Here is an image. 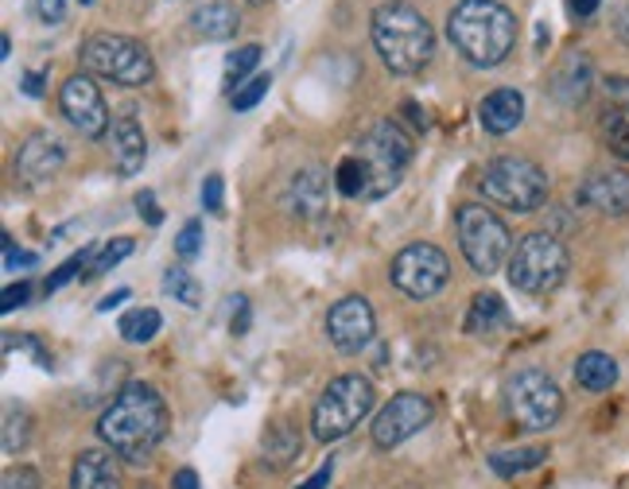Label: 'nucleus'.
<instances>
[{
  "label": "nucleus",
  "instance_id": "nucleus-42",
  "mask_svg": "<svg viewBox=\"0 0 629 489\" xmlns=\"http://www.w3.org/2000/svg\"><path fill=\"white\" fill-rule=\"evenodd\" d=\"M137 210H140V218H148V225H160L163 222V210L156 207L152 190H140V195H137Z\"/></svg>",
  "mask_w": 629,
  "mask_h": 489
},
{
  "label": "nucleus",
  "instance_id": "nucleus-48",
  "mask_svg": "<svg viewBox=\"0 0 629 489\" xmlns=\"http://www.w3.org/2000/svg\"><path fill=\"white\" fill-rule=\"evenodd\" d=\"M614 32H618L621 44H629V4L618 12V16H614Z\"/></svg>",
  "mask_w": 629,
  "mask_h": 489
},
{
  "label": "nucleus",
  "instance_id": "nucleus-45",
  "mask_svg": "<svg viewBox=\"0 0 629 489\" xmlns=\"http://www.w3.org/2000/svg\"><path fill=\"white\" fill-rule=\"evenodd\" d=\"M331 478H334V463H323L319 470L311 474V478L299 481V489H327V486H331Z\"/></svg>",
  "mask_w": 629,
  "mask_h": 489
},
{
  "label": "nucleus",
  "instance_id": "nucleus-35",
  "mask_svg": "<svg viewBox=\"0 0 629 489\" xmlns=\"http://www.w3.org/2000/svg\"><path fill=\"white\" fill-rule=\"evenodd\" d=\"M90 257H94V245H85L82 253H75V257L67 260V265H59L52 276H47V283H43V292L52 295V292H59L62 283H70L78 276V268H90Z\"/></svg>",
  "mask_w": 629,
  "mask_h": 489
},
{
  "label": "nucleus",
  "instance_id": "nucleus-26",
  "mask_svg": "<svg viewBox=\"0 0 629 489\" xmlns=\"http://www.w3.org/2000/svg\"><path fill=\"white\" fill-rule=\"evenodd\" d=\"M575 381L587 393H606V388L618 385V361L603 350H587L575 361Z\"/></svg>",
  "mask_w": 629,
  "mask_h": 489
},
{
  "label": "nucleus",
  "instance_id": "nucleus-34",
  "mask_svg": "<svg viewBox=\"0 0 629 489\" xmlns=\"http://www.w3.org/2000/svg\"><path fill=\"white\" fill-rule=\"evenodd\" d=\"M133 249H137V245H133V237H117V241H110V245H105V249L94 257V265L85 268V280H94V276H102V272H110V268H117L121 260H125Z\"/></svg>",
  "mask_w": 629,
  "mask_h": 489
},
{
  "label": "nucleus",
  "instance_id": "nucleus-41",
  "mask_svg": "<svg viewBox=\"0 0 629 489\" xmlns=\"http://www.w3.org/2000/svg\"><path fill=\"white\" fill-rule=\"evenodd\" d=\"M35 12H39L43 24L55 27L67 20V0H35Z\"/></svg>",
  "mask_w": 629,
  "mask_h": 489
},
{
  "label": "nucleus",
  "instance_id": "nucleus-4",
  "mask_svg": "<svg viewBox=\"0 0 629 489\" xmlns=\"http://www.w3.org/2000/svg\"><path fill=\"white\" fill-rule=\"evenodd\" d=\"M377 393H374V381L362 377V373H342L334 377L331 385L323 388L319 404L311 412V431L319 443H339L346 439L357 423L366 420L374 412Z\"/></svg>",
  "mask_w": 629,
  "mask_h": 489
},
{
  "label": "nucleus",
  "instance_id": "nucleus-52",
  "mask_svg": "<svg viewBox=\"0 0 629 489\" xmlns=\"http://www.w3.org/2000/svg\"><path fill=\"white\" fill-rule=\"evenodd\" d=\"M249 4H256V9H261V4H268V0H249Z\"/></svg>",
  "mask_w": 629,
  "mask_h": 489
},
{
  "label": "nucleus",
  "instance_id": "nucleus-15",
  "mask_svg": "<svg viewBox=\"0 0 629 489\" xmlns=\"http://www.w3.org/2000/svg\"><path fill=\"white\" fill-rule=\"evenodd\" d=\"M575 198L603 218H626L629 214V172H618V167L591 172L587 179L579 183Z\"/></svg>",
  "mask_w": 629,
  "mask_h": 489
},
{
  "label": "nucleus",
  "instance_id": "nucleus-30",
  "mask_svg": "<svg viewBox=\"0 0 629 489\" xmlns=\"http://www.w3.org/2000/svg\"><path fill=\"white\" fill-rule=\"evenodd\" d=\"M163 292L183 307H203V283L187 272V268H168L163 272Z\"/></svg>",
  "mask_w": 629,
  "mask_h": 489
},
{
  "label": "nucleus",
  "instance_id": "nucleus-40",
  "mask_svg": "<svg viewBox=\"0 0 629 489\" xmlns=\"http://www.w3.org/2000/svg\"><path fill=\"white\" fill-rule=\"evenodd\" d=\"M27 300H32V283L20 280V283H9V288H4V303H0V307H4V315H12L16 307H27Z\"/></svg>",
  "mask_w": 629,
  "mask_h": 489
},
{
  "label": "nucleus",
  "instance_id": "nucleus-25",
  "mask_svg": "<svg viewBox=\"0 0 629 489\" xmlns=\"http://www.w3.org/2000/svg\"><path fill=\"white\" fill-rule=\"evenodd\" d=\"M502 326H510V307L498 292H482L474 295L470 303V315H467V335L470 338H490L498 335Z\"/></svg>",
  "mask_w": 629,
  "mask_h": 489
},
{
  "label": "nucleus",
  "instance_id": "nucleus-12",
  "mask_svg": "<svg viewBox=\"0 0 629 489\" xmlns=\"http://www.w3.org/2000/svg\"><path fill=\"white\" fill-rule=\"evenodd\" d=\"M432 420H435L432 396H424V393H400V396H392V400L385 404L381 412H377L374 443L381 446V451H392V446L409 443L412 435H420V431H424Z\"/></svg>",
  "mask_w": 629,
  "mask_h": 489
},
{
  "label": "nucleus",
  "instance_id": "nucleus-9",
  "mask_svg": "<svg viewBox=\"0 0 629 489\" xmlns=\"http://www.w3.org/2000/svg\"><path fill=\"white\" fill-rule=\"evenodd\" d=\"M571 257L563 241L552 233H528L513 245L510 257V283L525 295H548L568 280Z\"/></svg>",
  "mask_w": 629,
  "mask_h": 489
},
{
  "label": "nucleus",
  "instance_id": "nucleus-6",
  "mask_svg": "<svg viewBox=\"0 0 629 489\" xmlns=\"http://www.w3.org/2000/svg\"><path fill=\"white\" fill-rule=\"evenodd\" d=\"M357 160L366 167V198H385L400 187L412 163V140L404 137L397 120H377L366 137L357 140Z\"/></svg>",
  "mask_w": 629,
  "mask_h": 489
},
{
  "label": "nucleus",
  "instance_id": "nucleus-2",
  "mask_svg": "<svg viewBox=\"0 0 629 489\" xmlns=\"http://www.w3.org/2000/svg\"><path fill=\"white\" fill-rule=\"evenodd\" d=\"M447 39L470 67L493 70L517 47V16L502 0H459L447 12Z\"/></svg>",
  "mask_w": 629,
  "mask_h": 489
},
{
  "label": "nucleus",
  "instance_id": "nucleus-22",
  "mask_svg": "<svg viewBox=\"0 0 629 489\" xmlns=\"http://www.w3.org/2000/svg\"><path fill=\"white\" fill-rule=\"evenodd\" d=\"M70 489H121V466L113 451H82L70 466Z\"/></svg>",
  "mask_w": 629,
  "mask_h": 489
},
{
  "label": "nucleus",
  "instance_id": "nucleus-13",
  "mask_svg": "<svg viewBox=\"0 0 629 489\" xmlns=\"http://www.w3.org/2000/svg\"><path fill=\"white\" fill-rule=\"evenodd\" d=\"M59 105H62V117H67L82 137L102 140L105 132H110V109H105L102 90H98V82L90 74H70L67 82H62Z\"/></svg>",
  "mask_w": 629,
  "mask_h": 489
},
{
  "label": "nucleus",
  "instance_id": "nucleus-27",
  "mask_svg": "<svg viewBox=\"0 0 629 489\" xmlns=\"http://www.w3.org/2000/svg\"><path fill=\"white\" fill-rule=\"evenodd\" d=\"M160 326H163V318H160V311H156V307H133V311H125V315H121L117 335L125 338V342H133V346H145V342H152V338L160 335Z\"/></svg>",
  "mask_w": 629,
  "mask_h": 489
},
{
  "label": "nucleus",
  "instance_id": "nucleus-14",
  "mask_svg": "<svg viewBox=\"0 0 629 489\" xmlns=\"http://www.w3.org/2000/svg\"><path fill=\"white\" fill-rule=\"evenodd\" d=\"M377 335V315L369 307L366 295H346L327 311V338L334 350L342 353H362Z\"/></svg>",
  "mask_w": 629,
  "mask_h": 489
},
{
  "label": "nucleus",
  "instance_id": "nucleus-28",
  "mask_svg": "<svg viewBox=\"0 0 629 489\" xmlns=\"http://www.w3.org/2000/svg\"><path fill=\"white\" fill-rule=\"evenodd\" d=\"M548 458V446H517V451H498L490 455V466L493 474H502V478H517L525 470H536V466Z\"/></svg>",
  "mask_w": 629,
  "mask_h": 489
},
{
  "label": "nucleus",
  "instance_id": "nucleus-7",
  "mask_svg": "<svg viewBox=\"0 0 629 489\" xmlns=\"http://www.w3.org/2000/svg\"><path fill=\"white\" fill-rule=\"evenodd\" d=\"M82 67L90 74L105 78L113 86H148L156 78L152 55L140 39H128V35H113V32H98L82 44Z\"/></svg>",
  "mask_w": 629,
  "mask_h": 489
},
{
  "label": "nucleus",
  "instance_id": "nucleus-5",
  "mask_svg": "<svg viewBox=\"0 0 629 489\" xmlns=\"http://www.w3.org/2000/svg\"><path fill=\"white\" fill-rule=\"evenodd\" d=\"M478 190L485 195V202H498L505 210L517 214H536L548 202V175L540 163L525 160V155H502V160L485 163Z\"/></svg>",
  "mask_w": 629,
  "mask_h": 489
},
{
  "label": "nucleus",
  "instance_id": "nucleus-1",
  "mask_svg": "<svg viewBox=\"0 0 629 489\" xmlns=\"http://www.w3.org/2000/svg\"><path fill=\"white\" fill-rule=\"evenodd\" d=\"M168 404H163L160 388L145 385V381H128L117 388V396L98 420V435H102L105 451L133 466H145L168 439Z\"/></svg>",
  "mask_w": 629,
  "mask_h": 489
},
{
  "label": "nucleus",
  "instance_id": "nucleus-39",
  "mask_svg": "<svg viewBox=\"0 0 629 489\" xmlns=\"http://www.w3.org/2000/svg\"><path fill=\"white\" fill-rule=\"evenodd\" d=\"M35 265H39V257H35V253L16 249V241L4 237V272H20V268H35Z\"/></svg>",
  "mask_w": 629,
  "mask_h": 489
},
{
  "label": "nucleus",
  "instance_id": "nucleus-19",
  "mask_svg": "<svg viewBox=\"0 0 629 489\" xmlns=\"http://www.w3.org/2000/svg\"><path fill=\"white\" fill-rule=\"evenodd\" d=\"M110 148H113V167H117L121 179H133L137 172H145L148 160V140L145 129L137 125V117H113L110 129Z\"/></svg>",
  "mask_w": 629,
  "mask_h": 489
},
{
  "label": "nucleus",
  "instance_id": "nucleus-50",
  "mask_svg": "<svg viewBox=\"0 0 629 489\" xmlns=\"http://www.w3.org/2000/svg\"><path fill=\"white\" fill-rule=\"evenodd\" d=\"M404 109H409L412 113V125H416V129H427V117H424V113H420V105H404Z\"/></svg>",
  "mask_w": 629,
  "mask_h": 489
},
{
  "label": "nucleus",
  "instance_id": "nucleus-20",
  "mask_svg": "<svg viewBox=\"0 0 629 489\" xmlns=\"http://www.w3.org/2000/svg\"><path fill=\"white\" fill-rule=\"evenodd\" d=\"M327 202H331V179H327L323 167H299L288 183L284 207L299 218H319L327 214Z\"/></svg>",
  "mask_w": 629,
  "mask_h": 489
},
{
  "label": "nucleus",
  "instance_id": "nucleus-47",
  "mask_svg": "<svg viewBox=\"0 0 629 489\" xmlns=\"http://www.w3.org/2000/svg\"><path fill=\"white\" fill-rule=\"evenodd\" d=\"M171 489H198V474L191 470V466L187 470H179L175 478H171Z\"/></svg>",
  "mask_w": 629,
  "mask_h": 489
},
{
  "label": "nucleus",
  "instance_id": "nucleus-21",
  "mask_svg": "<svg viewBox=\"0 0 629 489\" xmlns=\"http://www.w3.org/2000/svg\"><path fill=\"white\" fill-rule=\"evenodd\" d=\"M478 120H482V129L490 132V137H505V132H513L521 120H525V94L513 86L493 90V94H485L482 105H478Z\"/></svg>",
  "mask_w": 629,
  "mask_h": 489
},
{
  "label": "nucleus",
  "instance_id": "nucleus-49",
  "mask_svg": "<svg viewBox=\"0 0 629 489\" xmlns=\"http://www.w3.org/2000/svg\"><path fill=\"white\" fill-rule=\"evenodd\" d=\"M128 300V288H117L113 295H105L102 303H98V311H113V307H121V303Z\"/></svg>",
  "mask_w": 629,
  "mask_h": 489
},
{
  "label": "nucleus",
  "instance_id": "nucleus-29",
  "mask_svg": "<svg viewBox=\"0 0 629 489\" xmlns=\"http://www.w3.org/2000/svg\"><path fill=\"white\" fill-rule=\"evenodd\" d=\"M261 55H264L261 44H245L226 59V90H230V94H238V90L245 86L249 74L261 67Z\"/></svg>",
  "mask_w": 629,
  "mask_h": 489
},
{
  "label": "nucleus",
  "instance_id": "nucleus-16",
  "mask_svg": "<svg viewBox=\"0 0 629 489\" xmlns=\"http://www.w3.org/2000/svg\"><path fill=\"white\" fill-rule=\"evenodd\" d=\"M62 163H67V148H62V140L55 137V132L39 129V132H32L24 144H20L16 172H20V179H24V183L39 187V183L55 179V175L62 172Z\"/></svg>",
  "mask_w": 629,
  "mask_h": 489
},
{
  "label": "nucleus",
  "instance_id": "nucleus-11",
  "mask_svg": "<svg viewBox=\"0 0 629 489\" xmlns=\"http://www.w3.org/2000/svg\"><path fill=\"white\" fill-rule=\"evenodd\" d=\"M389 280L397 292H404L409 300H432L435 292L447 288L451 280V260L447 253L427 245V241H412L392 257L389 265Z\"/></svg>",
  "mask_w": 629,
  "mask_h": 489
},
{
  "label": "nucleus",
  "instance_id": "nucleus-31",
  "mask_svg": "<svg viewBox=\"0 0 629 489\" xmlns=\"http://www.w3.org/2000/svg\"><path fill=\"white\" fill-rule=\"evenodd\" d=\"M27 439H32V412L24 404H9V412H4V455H20Z\"/></svg>",
  "mask_w": 629,
  "mask_h": 489
},
{
  "label": "nucleus",
  "instance_id": "nucleus-23",
  "mask_svg": "<svg viewBox=\"0 0 629 489\" xmlns=\"http://www.w3.org/2000/svg\"><path fill=\"white\" fill-rule=\"evenodd\" d=\"M304 451V435L291 420H276L273 428L264 431L261 439V455H264V466H273V470H284L291 466Z\"/></svg>",
  "mask_w": 629,
  "mask_h": 489
},
{
  "label": "nucleus",
  "instance_id": "nucleus-17",
  "mask_svg": "<svg viewBox=\"0 0 629 489\" xmlns=\"http://www.w3.org/2000/svg\"><path fill=\"white\" fill-rule=\"evenodd\" d=\"M603 117H598V129H603V140L618 160H629V78L614 74L603 82Z\"/></svg>",
  "mask_w": 629,
  "mask_h": 489
},
{
  "label": "nucleus",
  "instance_id": "nucleus-18",
  "mask_svg": "<svg viewBox=\"0 0 629 489\" xmlns=\"http://www.w3.org/2000/svg\"><path fill=\"white\" fill-rule=\"evenodd\" d=\"M552 97L568 109H579L587 102L591 90H595V67H591V55L587 51H571L560 59V67L552 70Z\"/></svg>",
  "mask_w": 629,
  "mask_h": 489
},
{
  "label": "nucleus",
  "instance_id": "nucleus-51",
  "mask_svg": "<svg viewBox=\"0 0 629 489\" xmlns=\"http://www.w3.org/2000/svg\"><path fill=\"white\" fill-rule=\"evenodd\" d=\"M9 55H12V39L4 35V39H0V59H9Z\"/></svg>",
  "mask_w": 629,
  "mask_h": 489
},
{
  "label": "nucleus",
  "instance_id": "nucleus-43",
  "mask_svg": "<svg viewBox=\"0 0 629 489\" xmlns=\"http://www.w3.org/2000/svg\"><path fill=\"white\" fill-rule=\"evenodd\" d=\"M233 303H238V311H233L230 330L241 338V335H249V323H253V315H249V300H245V295H238V300H233Z\"/></svg>",
  "mask_w": 629,
  "mask_h": 489
},
{
  "label": "nucleus",
  "instance_id": "nucleus-37",
  "mask_svg": "<svg viewBox=\"0 0 629 489\" xmlns=\"http://www.w3.org/2000/svg\"><path fill=\"white\" fill-rule=\"evenodd\" d=\"M203 210L214 218L226 214V183H221V175H206L203 183Z\"/></svg>",
  "mask_w": 629,
  "mask_h": 489
},
{
  "label": "nucleus",
  "instance_id": "nucleus-3",
  "mask_svg": "<svg viewBox=\"0 0 629 489\" xmlns=\"http://www.w3.org/2000/svg\"><path fill=\"white\" fill-rule=\"evenodd\" d=\"M374 47L392 74H420L435 55V32L409 0H385L369 20Z\"/></svg>",
  "mask_w": 629,
  "mask_h": 489
},
{
  "label": "nucleus",
  "instance_id": "nucleus-36",
  "mask_svg": "<svg viewBox=\"0 0 629 489\" xmlns=\"http://www.w3.org/2000/svg\"><path fill=\"white\" fill-rule=\"evenodd\" d=\"M198 253H203V225L187 222L183 230H179V237H175V257L179 260H195Z\"/></svg>",
  "mask_w": 629,
  "mask_h": 489
},
{
  "label": "nucleus",
  "instance_id": "nucleus-44",
  "mask_svg": "<svg viewBox=\"0 0 629 489\" xmlns=\"http://www.w3.org/2000/svg\"><path fill=\"white\" fill-rule=\"evenodd\" d=\"M43 82H47V70H27V74L20 78V90H24L27 97H43Z\"/></svg>",
  "mask_w": 629,
  "mask_h": 489
},
{
  "label": "nucleus",
  "instance_id": "nucleus-10",
  "mask_svg": "<svg viewBox=\"0 0 629 489\" xmlns=\"http://www.w3.org/2000/svg\"><path fill=\"white\" fill-rule=\"evenodd\" d=\"M505 404L517 428L525 431H552L563 416V393L545 370H517L505 385Z\"/></svg>",
  "mask_w": 629,
  "mask_h": 489
},
{
  "label": "nucleus",
  "instance_id": "nucleus-8",
  "mask_svg": "<svg viewBox=\"0 0 629 489\" xmlns=\"http://www.w3.org/2000/svg\"><path fill=\"white\" fill-rule=\"evenodd\" d=\"M455 230H459L462 257H467V265L478 276H493L513 257L510 225L493 214L490 207H482V202H462L455 210Z\"/></svg>",
  "mask_w": 629,
  "mask_h": 489
},
{
  "label": "nucleus",
  "instance_id": "nucleus-33",
  "mask_svg": "<svg viewBox=\"0 0 629 489\" xmlns=\"http://www.w3.org/2000/svg\"><path fill=\"white\" fill-rule=\"evenodd\" d=\"M268 90H273V74H253L245 86L238 90V94H230V105L238 113H249V109H256L264 97H268Z\"/></svg>",
  "mask_w": 629,
  "mask_h": 489
},
{
  "label": "nucleus",
  "instance_id": "nucleus-53",
  "mask_svg": "<svg viewBox=\"0 0 629 489\" xmlns=\"http://www.w3.org/2000/svg\"><path fill=\"white\" fill-rule=\"evenodd\" d=\"M82 4H94V0H82Z\"/></svg>",
  "mask_w": 629,
  "mask_h": 489
},
{
  "label": "nucleus",
  "instance_id": "nucleus-46",
  "mask_svg": "<svg viewBox=\"0 0 629 489\" xmlns=\"http://www.w3.org/2000/svg\"><path fill=\"white\" fill-rule=\"evenodd\" d=\"M598 4H603V0H571V16L591 20L598 12Z\"/></svg>",
  "mask_w": 629,
  "mask_h": 489
},
{
  "label": "nucleus",
  "instance_id": "nucleus-24",
  "mask_svg": "<svg viewBox=\"0 0 629 489\" xmlns=\"http://www.w3.org/2000/svg\"><path fill=\"white\" fill-rule=\"evenodd\" d=\"M191 24H195V32L203 35V39H210V44H226V39H233V35H238L241 16H238V9H233V4H226V0H210V4L195 9Z\"/></svg>",
  "mask_w": 629,
  "mask_h": 489
},
{
  "label": "nucleus",
  "instance_id": "nucleus-32",
  "mask_svg": "<svg viewBox=\"0 0 629 489\" xmlns=\"http://www.w3.org/2000/svg\"><path fill=\"white\" fill-rule=\"evenodd\" d=\"M334 187L346 198H366V167L357 155H346V160L334 167Z\"/></svg>",
  "mask_w": 629,
  "mask_h": 489
},
{
  "label": "nucleus",
  "instance_id": "nucleus-38",
  "mask_svg": "<svg viewBox=\"0 0 629 489\" xmlns=\"http://www.w3.org/2000/svg\"><path fill=\"white\" fill-rule=\"evenodd\" d=\"M4 489H43V478L32 466H9L4 470Z\"/></svg>",
  "mask_w": 629,
  "mask_h": 489
}]
</instances>
